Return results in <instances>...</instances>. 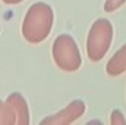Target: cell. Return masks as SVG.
Segmentation results:
<instances>
[{
    "instance_id": "obj_10",
    "label": "cell",
    "mask_w": 126,
    "mask_h": 125,
    "mask_svg": "<svg viewBox=\"0 0 126 125\" xmlns=\"http://www.w3.org/2000/svg\"><path fill=\"white\" fill-rule=\"evenodd\" d=\"M22 1L23 0H2V2L6 4V5H17V4H20Z\"/></svg>"
},
{
    "instance_id": "obj_6",
    "label": "cell",
    "mask_w": 126,
    "mask_h": 125,
    "mask_svg": "<svg viewBox=\"0 0 126 125\" xmlns=\"http://www.w3.org/2000/svg\"><path fill=\"white\" fill-rule=\"evenodd\" d=\"M105 71L110 76H119L126 71V43L109 59Z\"/></svg>"
},
{
    "instance_id": "obj_7",
    "label": "cell",
    "mask_w": 126,
    "mask_h": 125,
    "mask_svg": "<svg viewBox=\"0 0 126 125\" xmlns=\"http://www.w3.org/2000/svg\"><path fill=\"white\" fill-rule=\"evenodd\" d=\"M0 125H15L5 102L0 101Z\"/></svg>"
},
{
    "instance_id": "obj_1",
    "label": "cell",
    "mask_w": 126,
    "mask_h": 125,
    "mask_svg": "<svg viewBox=\"0 0 126 125\" xmlns=\"http://www.w3.org/2000/svg\"><path fill=\"white\" fill-rule=\"evenodd\" d=\"M54 22V12L45 2L33 4L26 12L22 21V36L31 44H38L50 35Z\"/></svg>"
},
{
    "instance_id": "obj_3",
    "label": "cell",
    "mask_w": 126,
    "mask_h": 125,
    "mask_svg": "<svg viewBox=\"0 0 126 125\" xmlns=\"http://www.w3.org/2000/svg\"><path fill=\"white\" fill-rule=\"evenodd\" d=\"M55 65L66 72L77 71L82 64L81 52L77 43L70 35H60L55 38L51 48Z\"/></svg>"
},
{
    "instance_id": "obj_8",
    "label": "cell",
    "mask_w": 126,
    "mask_h": 125,
    "mask_svg": "<svg viewBox=\"0 0 126 125\" xmlns=\"http://www.w3.org/2000/svg\"><path fill=\"white\" fill-rule=\"evenodd\" d=\"M110 124L111 125H125L126 119L121 110L114 109L110 114Z\"/></svg>"
},
{
    "instance_id": "obj_9",
    "label": "cell",
    "mask_w": 126,
    "mask_h": 125,
    "mask_svg": "<svg viewBox=\"0 0 126 125\" xmlns=\"http://www.w3.org/2000/svg\"><path fill=\"white\" fill-rule=\"evenodd\" d=\"M126 0H105L104 2V11L105 12H114L119 7L125 4Z\"/></svg>"
},
{
    "instance_id": "obj_4",
    "label": "cell",
    "mask_w": 126,
    "mask_h": 125,
    "mask_svg": "<svg viewBox=\"0 0 126 125\" xmlns=\"http://www.w3.org/2000/svg\"><path fill=\"white\" fill-rule=\"evenodd\" d=\"M86 112V104L81 99H75L60 112L41 120L42 125H67L80 119Z\"/></svg>"
},
{
    "instance_id": "obj_2",
    "label": "cell",
    "mask_w": 126,
    "mask_h": 125,
    "mask_svg": "<svg viewBox=\"0 0 126 125\" xmlns=\"http://www.w3.org/2000/svg\"><path fill=\"white\" fill-rule=\"evenodd\" d=\"M113 25L107 18H98L93 22L86 42L87 56L92 61L102 60L108 53L113 42Z\"/></svg>"
},
{
    "instance_id": "obj_5",
    "label": "cell",
    "mask_w": 126,
    "mask_h": 125,
    "mask_svg": "<svg viewBox=\"0 0 126 125\" xmlns=\"http://www.w3.org/2000/svg\"><path fill=\"white\" fill-rule=\"evenodd\" d=\"M9 112L14 119L15 125H28L31 122L30 118V109L27 106L26 99L18 92H12L7 96L5 101Z\"/></svg>"
}]
</instances>
